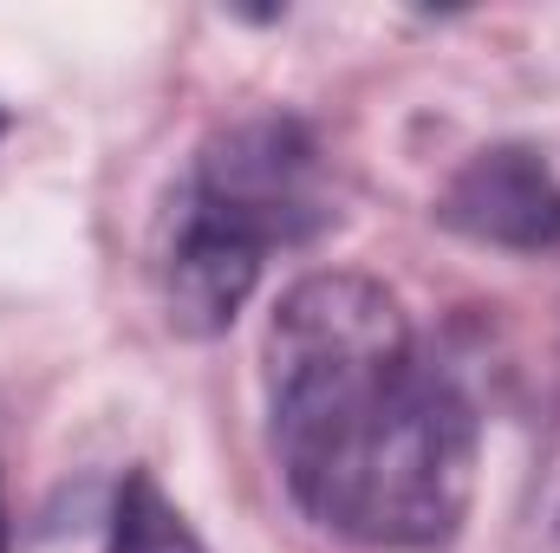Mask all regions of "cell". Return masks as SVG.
<instances>
[{"label": "cell", "mask_w": 560, "mask_h": 553, "mask_svg": "<svg viewBox=\"0 0 560 553\" xmlns=\"http://www.w3.org/2000/svg\"><path fill=\"white\" fill-rule=\"evenodd\" d=\"M261 378L280 482L313 528L372 553H436L463 534L482 423L385 280H293Z\"/></svg>", "instance_id": "1"}, {"label": "cell", "mask_w": 560, "mask_h": 553, "mask_svg": "<svg viewBox=\"0 0 560 553\" xmlns=\"http://www.w3.org/2000/svg\"><path fill=\"white\" fill-rule=\"evenodd\" d=\"M339 222L332 163L293 111H255L196 143L156 222V293L183 339L235 326L275 248H306Z\"/></svg>", "instance_id": "2"}, {"label": "cell", "mask_w": 560, "mask_h": 553, "mask_svg": "<svg viewBox=\"0 0 560 553\" xmlns=\"http://www.w3.org/2000/svg\"><path fill=\"white\" fill-rule=\"evenodd\" d=\"M436 222L463 242L509 248V255H555L560 248V169L535 143H489L476 150L436 196Z\"/></svg>", "instance_id": "3"}, {"label": "cell", "mask_w": 560, "mask_h": 553, "mask_svg": "<svg viewBox=\"0 0 560 553\" xmlns=\"http://www.w3.org/2000/svg\"><path fill=\"white\" fill-rule=\"evenodd\" d=\"M105 553H209V541L189 528V515L163 495L150 469H125L105 521Z\"/></svg>", "instance_id": "4"}, {"label": "cell", "mask_w": 560, "mask_h": 553, "mask_svg": "<svg viewBox=\"0 0 560 553\" xmlns=\"http://www.w3.org/2000/svg\"><path fill=\"white\" fill-rule=\"evenodd\" d=\"M0 553H7V502H0Z\"/></svg>", "instance_id": "5"}, {"label": "cell", "mask_w": 560, "mask_h": 553, "mask_svg": "<svg viewBox=\"0 0 560 553\" xmlns=\"http://www.w3.org/2000/svg\"><path fill=\"white\" fill-rule=\"evenodd\" d=\"M0 138H7V111H0Z\"/></svg>", "instance_id": "6"}]
</instances>
